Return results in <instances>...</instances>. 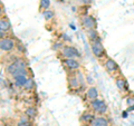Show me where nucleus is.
I'll return each instance as SVG.
<instances>
[{"mask_svg":"<svg viewBox=\"0 0 134 126\" xmlns=\"http://www.w3.org/2000/svg\"><path fill=\"white\" fill-rule=\"evenodd\" d=\"M87 36H88V38L91 39L92 43L95 41V40H98L99 39V37H98V35H97V32H96L95 29H91V30L87 31Z\"/></svg>","mask_w":134,"mask_h":126,"instance_id":"14","label":"nucleus"},{"mask_svg":"<svg viewBox=\"0 0 134 126\" xmlns=\"http://www.w3.org/2000/svg\"><path fill=\"white\" fill-rule=\"evenodd\" d=\"M10 24L7 20V18H1L0 20V32H6L7 30H9Z\"/></svg>","mask_w":134,"mask_h":126,"instance_id":"10","label":"nucleus"},{"mask_svg":"<svg viewBox=\"0 0 134 126\" xmlns=\"http://www.w3.org/2000/svg\"><path fill=\"white\" fill-rule=\"evenodd\" d=\"M17 126H31L30 123H21V122H19L18 124H17Z\"/></svg>","mask_w":134,"mask_h":126,"instance_id":"20","label":"nucleus"},{"mask_svg":"<svg viewBox=\"0 0 134 126\" xmlns=\"http://www.w3.org/2000/svg\"><path fill=\"white\" fill-rule=\"evenodd\" d=\"M40 8L41 9H48L50 6V0H40Z\"/></svg>","mask_w":134,"mask_h":126,"instance_id":"17","label":"nucleus"},{"mask_svg":"<svg viewBox=\"0 0 134 126\" xmlns=\"http://www.w3.org/2000/svg\"><path fill=\"white\" fill-rule=\"evenodd\" d=\"M32 87H34V82L31 81V79H28L27 83H26V85H25V88H26L27 90H30Z\"/></svg>","mask_w":134,"mask_h":126,"instance_id":"19","label":"nucleus"},{"mask_svg":"<svg viewBox=\"0 0 134 126\" xmlns=\"http://www.w3.org/2000/svg\"><path fill=\"white\" fill-rule=\"evenodd\" d=\"M92 50H93V54L96 56V57H103L104 55H105V50H104V47L102 43H100V39L98 40H95L92 43Z\"/></svg>","mask_w":134,"mask_h":126,"instance_id":"2","label":"nucleus"},{"mask_svg":"<svg viewBox=\"0 0 134 126\" xmlns=\"http://www.w3.org/2000/svg\"><path fill=\"white\" fill-rule=\"evenodd\" d=\"M20 122H21V123H29V122H28V119L26 118V117H21V118H20Z\"/></svg>","mask_w":134,"mask_h":126,"instance_id":"21","label":"nucleus"},{"mask_svg":"<svg viewBox=\"0 0 134 126\" xmlns=\"http://www.w3.org/2000/svg\"><path fill=\"white\" fill-rule=\"evenodd\" d=\"M26 115L28 117H30V118H32V117H35L37 115V110L35 107H29V108H27V111H26Z\"/></svg>","mask_w":134,"mask_h":126,"instance_id":"15","label":"nucleus"},{"mask_svg":"<svg viewBox=\"0 0 134 126\" xmlns=\"http://www.w3.org/2000/svg\"><path fill=\"white\" fill-rule=\"evenodd\" d=\"M97 96H98V91L95 87H91L90 89L87 90V97H88L91 100L97 99Z\"/></svg>","mask_w":134,"mask_h":126,"instance_id":"12","label":"nucleus"},{"mask_svg":"<svg viewBox=\"0 0 134 126\" xmlns=\"http://www.w3.org/2000/svg\"><path fill=\"white\" fill-rule=\"evenodd\" d=\"M14 83H15V85L16 86H18V87H25V85H26V83H27V77H26V75L25 74H19V75H17V76L14 77Z\"/></svg>","mask_w":134,"mask_h":126,"instance_id":"7","label":"nucleus"},{"mask_svg":"<svg viewBox=\"0 0 134 126\" xmlns=\"http://www.w3.org/2000/svg\"><path fill=\"white\" fill-rule=\"evenodd\" d=\"M62 55L65 58H75V57H79V51L72 46H65L64 48L62 49Z\"/></svg>","mask_w":134,"mask_h":126,"instance_id":"3","label":"nucleus"},{"mask_svg":"<svg viewBox=\"0 0 134 126\" xmlns=\"http://www.w3.org/2000/svg\"><path fill=\"white\" fill-rule=\"evenodd\" d=\"M91 126H108V121L105 117H95L94 121L91 123Z\"/></svg>","mask_w":134,"mask_h":126,"instance_id":"8","label":"nucleus"},{"mask_svg":"<svg viewBox=\"0 0 134 126\" xmlns=\"http://www.w3.org/2000/svg\"><path fill=\"white\" fill-rule=\"evenodd\" d=\"M105 67H106V69H107L108 71H111V73L117 70V68H119L117 64H116V62L113 60V59H107V60L105 61Z\"/></svg>","mask_w":134,"mask_h":126,"instance_id":"9","label":"nucleus"},{"mask_svg":"<svg viewBox=\"0 0 134 126\" xmlns=\"http://www.w3.org/2000/svg\"><path fill=\"white\" fill-rule=\"evenodd\" d=\"M68 84H69V87L72 89H77L79 87V82H78V78L76 76H73V77H69L68 78Z\"/></svg>","mask_w":134,"mask_h":126,"instance_id":"11","label":"nucleus"},{"mask_svg":"<svg viewBox=\"0 0 134 126\" xmlns=\"http://www.w3.org/2000/svg\"><path fill=\"white\" fill-rule=\"evenodd\" d=\"M63 64L70 70L78 69V67H79V62L75 59V58H65V59L63 60Z\"/></svg>","mask_w":134,"mask_h":126,"instance_id":"5","label":"nucleus"},{"mask_svg":"<svg viewBox=\"0 0 134 126\" xmlns=\"http://www.w3.org/2000/svg\"><path fill=\"white\" fill-rule=\"evenodd\" d=\"M94 118H95V116L93 115V114H91V113H86V114H84L83 116H82V122H84V123H86V124H91L92 122L94 121Z\"/></svg>","mask_w":134,"mask_h":126,"instance_id":"13","label":"nucleus"},{"mask_svg":"<svg viewBox=\"0 0 134 126\" xmlns=\"http://www.w3.org/2000/svg\"><path fill=\"white\" fill-rule=\"evenodd\" d=\"M44 17H45V19H47V20L52 19L54 17V12L52 10H45L44 11Z\"/></svg>","mask_w":134,"mask_h":126,"instance_id":"18","label":"nucleus"},{"mask_svg":"<svg viewBox=\"0 0 134 126\" xmlns=\"http://www.w3.org/2000/svg\"><path fill=\"white\" fill-rule=\"evenodd\" d=\"M116 85H117V87L120 88L121 90H124L125 89V85H126V82L124 81V79H117L116 81Z\"/></svg>","mask_w":134,"mask_h":126,"instance_id":"16","label":"nucleus"},{"mask_svg":"<svg viewBox=\"0 0 134 126\" xmlns=\"http://www.w3.org/2000/svg\"><path fill=\"white\" fill-rule=\"evenodd\" d=\"M82 25H83L84 28L88 29V30H91V29H95V20H94L93 17L85 16L82 19Z\"/></svg>","mask_w":134,"mask_h":126,"instance_id":"6","label":"nucleus"},{"mask_svg":"<svg viewBox=\"0 0 134 126\" xmlns=\"http://www.w3.org/2000/svg\"><path fill=\"white\" fill-rule=\"evenodd\" d=\"M91 106L93 108V111L95 113H98V114H104L107 111V106L106 104L103 102L102 99H94L92 100Z\"/></svg>","mask_w":134,"mask_h":126,"instance_id":"1","label":"nucleus"},{"mask_svg":"<svg viewBox=\"0 0 134 126\" xmlns=\"http://www.w3.org/2000/svg\"><path fill=\"white\" fill-rule=\"evenodd\" d=\"M15 43L14 40L10 38H2L1 41H0V48H1L2 51H9L14 48Z\"/></svg>","mask_w":134,"mask_h":126,"instance_id":"4","label":"nucleus"}]
</instances>
